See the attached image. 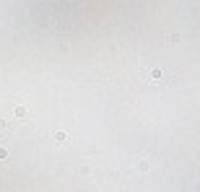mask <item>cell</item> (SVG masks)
Wrapping results in <instances>:
<instances>
[{
	"mask_svg": "<svg viewBox=\"0 0 200 192\" xmlns=\"http://www.w3.org/2000/svg\"><path fill=\"white\" fill-rule=\"evenodd\" d=\"M55 143H57V145L68 143V132H65V130H57V132H55Z\"/></svg>",
	"mask_w": 200,
	"mask_h": 192,
	"instance_id": "1",
	"label": "cell"
},
{
	"mask_svg": "<svg viewBox=\"0 0 200 192\" xmlns=\"http://www.w3.org/2000/svg\"><path fill=\"white\" fill-rule=\"evenodd\" d=\"M16 117H18V120H26V117H29L26 107H16Z\"/></svg>",
	"mask_w": 200,
	"mask_h": 192,
	"instance_id": "2",
	"label": "cell"
},
{
	"mask_svg": "<svg viewBox=\"0 0 200 192\" xmlns=\"http://www.w3.org/2000/svg\"><path fill=\"white\" fill-rule=\"evenodd\" d=\"M138 169H140V171H148V169H151V161H146V158H143V161L138 164Z\"/></svg>",
	"mask_w": 200,
	"mask_h": 192,
	"instance_id": "3",
	"label": "cell"
},
{
	"mask_svg": "<svg viewBox=\"0 0 200 192\" xmlns=\"http://www.w3.org/2000/svg\"><path fill=\"white\" fill-rule=\"evenodd\" d=\"M11 130V122L8 120H0V132H8Z\"/></svg>",
	"mask_w": 200,
	"mask_h": 192,
	"instance_id": "4",
	"label": "cell"
},
{
	"mask_svg": "<svg viewBox=\"0 0 200 192\" xmlns=\"http://www.w3.org/2000/svg\"><path fill=\"white\" fill-rule=\"evenodd\" d=\"M161 75H164V73H161L159 68H153V70H151V78H153V80H161Z\"/></svg>",
	"mask_w": 200,
	"mask_h": 192,
	"instance_id": "5",
	"label": "cell"
},
{
	"mask_svg": "<svg viewBox=\"0 0 200 192\" xmlns=\"http://www.w3.org/2000/svg\"><path fill=\"white\" fill-rule=\"evenodd\" d=\"M5 158H8V151H5V148H0V161H5Z\"/></svg>",
	"mask_w": 200,
	"mask_h": 192,
	"instance_id": "6",
	"label": "cell"
}]
</instances>
